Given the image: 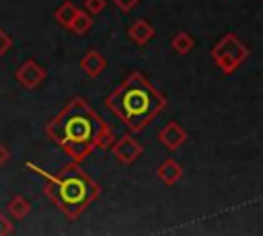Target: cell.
Instances as JSON below:
<instances>
[{
	"label": "cell",
	"mask_w": 263,
	"mask_h": 236,
	"mask_svg": "<svg viewBox=\"0 0 263 236\" xmlns=\"http://www.w3.org/2000/svg\"><path fill=\"white\" fill-rule=\"evenodd\" d=\"M12 222L0 211V236H6V234H12Z\"/></svg>",
	"instance_id": "obj_17"
},
{
	"label": "cell",
	"mask_w": 263,
	"mask_h": 236,
	"mask_svg": "<svg viewBox=\"0 0 263 236\" xmlns=\"http://www.w3.org/2000/svg\"><path fill=\"white\" fill-rule=\"evenodd\" d=\"M45 76H47L45 68H41L35 60H27V62H23V64L18 66V70L14 72L16 82H18L23 88H27V90L37 88V86L45 80Z\"/></svg>",
	"instance_id": "obj_6"
},
{
	"label": "cell",
	"mask_w": 263,
	"mask_h": 236,
	"mask_svg": "<svg viewBox=\"0 0 263 236\" xmlns=\"http://www.w3.org/2000/svg\"><path fill=\"white\" fill-rule=\"evenodd\" d=\"M80 68L88 78H97L99 74H103V70L107 68V57L99 51V49H90L82 55L80 60Z\"/></svg>",
	"instance_id": "obj_8"
},
{
	"label": "cell",
	"mask_w": 263,
	"mask_h": 236,
	"mask_svg": "<svg viewBox=\"0 0 263 236\" xmlns=\"http://www.w3.org/2000/svg\"><path fill=\"white\" fill-rule=\"evenodd\" d=\"M45 135L58 144L72 162H82L90 152L107 150L115 142V131L82 96H74L45 125Z\"/></svg>",
	"instance_id": "obj_1"
},
{
	"label": "cell",
	"mask_w": 263,
	"mask_h": 236,
	"mask_svg": "<svg viewBox=\"0 0 263 236\" xmlns=\"http://www.w3.org/2000/svg\"><path fill=\"white\" fill-rule=\"evenodd\" d=\"M105 4L107 0H84V10L90 14H99L105 10Z\"/></svg>",
	"instance_id": "obj_15"
},
{
	"label": "cell",
	"mask_w": 263,
	"mask_h": 236,
	"mask_svg": "<svg viewBox=\"0 0 263 236\" xmlns=\"http://www.w3.org/2000/svg\"><path fill=\"white\" fill-rule=\"evenodd\" d=\"M156 176H158V181L164 183L166 187H173V185H177V183L183 179V168H181V164H177L173 158H164V160L158 164V168H156Z\"/></svg>",
	"instance_id": "obj_10"
},
{
	"label": "cell",
	"mask_w": 263,
	"mask_h": 236,
	"mask_svg": "<svg viewBox=\"0 0 263 236\" xmlns=\"http://www.w3.org/2000/svg\"><path fill=\"white\" fill-rule=\"evenodd\" d=\"M247 57H249V47L234 33H226L212 47V60L222 70V74H234L238 66L247 62Z\"/></svg>",
	"instance_id": "obj_4"
},
{
	"label": "cell",
	"mask_w": 263,
	"mask_h": 236,
	"mask_svg": "<svg viewBox=\"0 0 263 236\" xmlns=\"http://www.w3.org/2000/svg\"><path fill=\"white\" fill-rule=\"evenodd\" d=\"M29 211H31V203H29L27 197L14 195V197L10 199V203H8V213H10L14 220H25V218L29 215Z\"/></svg>",
	"instance_id": "obj_13"
},
{
	"label": "cell",
	"mask_w": 263,
	"mask_h": 236,
	"mask_svg": "<svg viewBox=\"0 0 263 236\" xmlns=\"http://www.w3.org/2000/svg\"><path fill=\"white\" fill-rule=\"evenodd\" d=\"M164 105L166 99L142 72H129L105 99V107L132 131L146 129Z\"/></svg>",
	"instance_id": "obj_2"
},
{
	"label": "cell",
	"mask_w": 263,
	"mask_h": 236,
	"mask_svg": "<svg viewBox=\"0 0 263 236\" xmlns=\"http://www.w3.org/2000/svg\"><path fill=\"white\" fill-rule=\"evenodd\" d=\"M111 150H113V156L121 162V164H134L140 156H142V152H144V148H142V144L136 140V137H132V135H121L117 142H113L111 144Z\"/></svg>",
	"instance_id": "obj_5"
},
{
	"label": "cell",
	"mask_w": 263,
	"mask_h": 236,
	"mask_svg": "<svg viewBox=\"0 0 263 236\" xmlns=\"http://www.w3.org/2000/svg\"><path fill=\"white\" fill-rule=\"evenodd\" d=\"M27 168L45 179V195L70 220L80 218L101 195L99 183L80 168V162H70L60 172H47L35 162H27Z\"/></svg>",
	"instance_id": "obj_3"
},
{
	"label": "cell",
	"mask_w": 263,
	"mask_h": 236,
	"mask_svg": "<svg viewBox=\"0 0 263 236\" xmlns=\"http://www.w3.org/2000/svg\"><path fill=\"white\" fill-rule=\"evenodd\" d=\"M111 2H113L121 12H129V10H132L140 0H111Z\"/></svg>",
	"instance_id": "obj_18"
},
{
	"label": "cell",
	"mask_w": 263,
	"mask_h": 236,
	"mask_svg": "<svg viewBox=\"0 0 263 236\" xmlns=\"http://www.w3.org/2000/svg\"><path fill=\"white\" fill-rule=\"evenodd\" d=\"M90 27H92V14L86 12L84 8H78V12L74 14V18H72L68 29L72 33H76V35H86L90 31Z\"/></svg>",
	"instance_id": "obj_11"
},
{
	"label": "cell",
	"mask_w": 263,
	"mask_h": 236,
	"mask_svg": "<svg viewBox=\"0 0 263 236\" xmlns=\"http://www.w3.org/2000/svg\"><path fill=\"white\" fill-rule=\"evenodd\" d=\"M76 12H78V6H76L74 2H70V0H66V2H62V4L55 8L53 18L58 21V25H62V27H66V29H68Z\"/></svg>",
	"instance_id": "obj_12"
},
{
	"label": "cell",
	"mask_w": 263,
	"mask_h": 236,
	"mask_svg": "<svg viewBox=\"0 0 263 236\" xmlns=\"http://www.w3.org/2000/svg\"><path fill=\"white\" fill-rule=\"evenodd\" d=\"M8 160H10V152H8V148L4 144H0V166H4Z\"/></svg>",
	"instance_id": "obj_19"
},
{
	"label": "cell",
	"mask_w": 263,
	"mask_h": 236,
	"mask_svg": "<svg viewBox=\"0 0 263 236\" xmlns=\"http://www.w3.org/2000/svg\"><path fill=\"white\" fill-rule=\"evenodd\" d=\"M158 142L166 148V150H179L185 142H187V131L177 123V121H168L160 131H158Z\"/></svg>",
	"instance_id": "obj_7"
},
{
	"label": "cell",
	"mask_w": 263,
	"mask_h": 236,
	"mask_svg": "<svg viewBox=\"0 0 263 236\" xmlns=\"http://www.w3.org/2000/svg\"><path fill=\"white\" fill-rule=\"evenodd\" d=\"M10 47H12V37H10L6 31L0 29V57H2Z\"/></svg>",
	"instance_id": "obj_16"
},
{
	"label": "cell",
	"mask_w": 263,
	"mask_h": 236,
	"mask_svg": "<svg viewBox=\"0 0 263 236\" xmlns=\"http://www.w3.org/2000/svg\"><path fill=\"white\" fill-rule=\"evenodd\" d=\"M171 47H173V51H175V53L185 55V53H189V51L195 47V39H193L187 31H179V33L173 37Z\"/></svg>",
	"instance_id": "obj_14"
},
{
	"label": "cell",
	"mask_w": 263,
	"mask_h": 236,
	"mask_svg": "<svg viewBox=\"0 0 263 236\" xmlns=\"http://www.w3.org/2000/svg\"><path fill=\"white\" fill-rule=\"evenodd\" d=\"M127 35H129V39H132L136 45L142 47V45H148V43L154 39L156 31H154V27H152L148 21H144V18H136V21L129 25Z\"/></svg>",
	"instance_id": "obj_9"
}]
</instances>
